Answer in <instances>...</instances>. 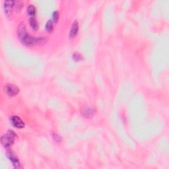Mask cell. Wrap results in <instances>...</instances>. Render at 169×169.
<instances>
[{"label": "cell", "mask_w": 169, "mask_h": 169, "mask_svg": "<svg viewBox=\"0 0 169 169\" xmlns=\"http://www.w3.org/2000/svg\"><path fill=\"white\" fill-rule=\"evenodd\" d=\"M17 35L19 39L22 43L26 46H34V45H40L44 44L46 42V38L44 37H34L31 36L30 34L27 33L25 25L23 23H21L17 29Z\"/></svg>", "instance_id": "6da1fadb"}, {"label": "cell", "mask_w": 169, "mask_h": 169, "mask_svg": "<svg viewBox=\"0 0 169 169\" xmlns=\"http://www.w3.org/2000/svg\"><path fill=\"white\" fill-rule=\"evenodd\" d=\"M16 137L15 133L13 130H8L5 134L3 135L1 137V143L2 145L6 149H8L13 143Z\"/></svg>", "instance_id": "7a4b0ae2"}, {"label": "cell", "mask_w": 169, "mask_h": 169, "mask_svg": "<svg viewBox=\"0 0 169 169\" xmlns=\"http://www.w3.org/2000/svg\"><path fill=\"white\" fill-rule=\"evenodd\" d=\"M7 157H8L9 160L11 162L12 164L15 168H21V165L20 164V162L18 157L15 155V153L13 152L12 150L9 149V148L7 149Z\"/></svg>", "instance_id": "3957f363"}, {"label": "cell", "mask_w": 169, "mask_h": 169, "mask_svg": "<svg viewBox=\"0 0 169 169\" xmlns=\"http://www.w3.org/2000/svg\"><path fill=\"white\" fill-rule=\"evenodd\" d=\"M5 92L9 96H16L19 93V89L17 85L12 83H7L4 87Z\"/></svg>", "instance_id": "277c9868"}, {"label": "cell", "mask_w": 169, "mask_h": 169, "mask_svg": "<svg viewBox=\"0 0 169 169\" xmlns=\"http://www.w3.org/2000/svg\"><path fill=\"white\" fill-rule=\"evenodd\" d=\"M81 114L85 118H91L96 113V108L93 106H85L81 108Z\"/></svg>", "instance_id": "5b68a950"}, {"label": "cell", "mask_w": 169, "mask_h": 169, "mask_svg": "<svg viewBox=\"0 0 169 169\" xmlns=\"http://www.w3.org/2000/svg\"><path fill=\"white\" fill-rule=\"evenodd\" d=\"M10 121L11 124L17 128H23L24 127V122L17 116H12L10 118Z\"/></svg>", "instance_id": "8992f818"}, {"label": "cell", "mask_w": 169, "mask_h": 169, "mask_svg": "<svg viewBox=\"0 0 169 169\" xmlns=\"http://www.w3.org/2000/svg\"><path fill=\"white\" fill-rule=\"evenodd\" d=\"M15 2L13 0H8V1H5L3 3V8H4V11L5 15L9 17L11 15L12 12V9L13 5H15Z\"/></svg>", "instance_id": "52a82bcc"}, {"label": "cell", "mask_w": 169, "mask_h": 169, "mask_svg": "<svg viewBox=\"0 0 169 169\" xmlns=\"http://www.w3.org/2000/svg\"><path fill=\"white\" fill-rule=\"evenodd\" d=\"M78 30H79V24L77 21H75L72 23L71 29H70V32H69L70 38H72L75 37L77 35V33H78Z\"/></svg>", "instance_id": "ba28073f"}, {"label": "cell", "mask_w": 169, "mask_h": 169, "mask_svg": "<svg viewBox=\"0 0 169 169\" xmlns=\"http://www.w3.org/2000/svg\"><path fill=\"white\" fill-rule=\"evenodd\" d=\"M29 24L30 27L33 29L37 30L38 29L39 24H38V21L36 20V19L34 18V17H31V18L29 19Z\"/></svg>", "instance_id": "9c48e42d"}, {"label": "cell", "mask_w": 169, "mask_h": 169, "mask_svg": "<svg viewBox=\"0 0 169 169\" xmlns=\"http://www.w3.org/2000/svg\"><path fill=\"white\" fill-rule=\"evenodd\" d=\"M53 21L51 20H49L47 21V23H46L45 29L46 30L48 33H52V32L54 30V24H53Z\"/></svg>", "instance_id": "30bf717a"}, {"label": "cell", "mask_w": 169, "mask_h": 169, "mask_svg": "<svg viewBox=\"0 0 169 169\" xmlns=\"http://www.w3.org/2000/svg\"><path fill=\"white\" fill-rule=\"evenodd\" d=\"M27 13L31 17H33L36 14V8L33 5H29L27 8Z\"/></svg>", "instance_id": "8fae6325"}, {"label": "cell", "mask_w": 169, "mask_h": 169, "mask_svg": "<svg viewBox=\"0 0 169 169\" xmlns=\"http://www.w3.org/2000/svg\"><path fill=\"white\" fill-rule=\"evenodd\" d=\"M73 58L74 60L78 62V61L82 60V59H83V56L80 54V53L75 52L73 54Z\"/></svg>", "instance_id": "7c38bea8"}, {"label": "cell", "mask_w": 169, "mask_h": 169, "mask_svg": "<svg viewBox=\"0 0 169 169\" xmlns=\"http://www.w3.org/2000/svg\"><path fill=\"white\" fill-rule=\"evenodd\" d=\"M59 19V13L58 11H54L52 13V20L54 23H57V21Z\"/></svg>", "instance_id": "4fadbf2b"}, {"label": "cell", "mask_w": 169, "mask_h": 169, "mask_svg": "<svg viewBox=\"0 0 169 169\" xmlns=\"http://www.w3.org/2000/svg\"><path fill=\"white\" fill-rule=\"evenodd\" d=\"M52 137H53V138L56 141V142H60L62 141V137L60 136H59L58 134H57V133H53Z\"/></svg>", "instance_id": "5bb4252c"}, {"label": "cell", "mask_w": 169, "mask_h": 169, "mask_svg": "<svg viewBox=\"0 0 169 169\" xmlns=\"http://www.w3.org/2000/svg\"><path fill=\"white\" fill-rule=\"evenodd\" d=\"M15 4L16 5H15V7H16V9H17V10H20L21 9H22V8H23V2L18 1V2H15Z\"/></svg>", "instance_id": "9a60e30c"}]
</instances>
